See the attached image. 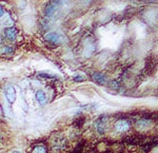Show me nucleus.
Masks as SVG:
<instances>
[{
	"label": "nucleus",
	"mask_w": 158,
	"mask_h": 153,
	"mask_svg": "<svg viewBox=\"0 0 158 153\" xmlns=\"http://www.w3.org/2000/svg\"><path fill=\"white\" fill-rule=\"evenodd\" d=\"M60 2H61V0H51V1L46 4V10H44L46 16H52L54 11H55V8L60 4Z\"/></svg>",
	"instance_id": "nucleus-1"
},
{
	"label": "nucleus",
	"mask_w": 158,
	"mask_h": 153,
	"mask_svg": "<svg viewBox=\"0 0 158 153\" xmlns=\"http://www.w3.org/2000/svg\"><path fill=\"white\" fill-rule=\"evenodd\" d=\"M130 129V124L124 119H120V121H116L115 124V130L119 133H123V132L128 131Z\"/></svg>",
	"instance_id": "nucleus-2"
},
{
	"label": "nucleus",
	"mask_w": 158,
	"mask_h": 153,
	"mask_svg": "<svg viewBox=\"0 0 158 153\" xmlns=\"http://www.w3.org/2000/svg\"><path fill=\"white\" fill-rule=\"evenodd\" d=\"M6 99L10 104H13L16 99V91H15V88L13 86H8L6 90Z\"/></svg>",
	"instance_id": "nucleus-3"
},
{
	"label": "nucleus",
	"mask_w": 158,
	"mask_h": 153,
	"mask_svg": "<svg viewBox=\"0 0 158 153\" xmlns=\"http://www.w3.org/2000/svg\"><path fill=\"white\" fill-rule=\"evenodd\" d=\"M4 34H6V37L8 38L10 41H13L15 40V38H16V30L13 29V27H8V29L4 30Z\"/></svg>",
	"instance_id": "nucleus-4"
},
{
	"label": "nucleus",
	"mask_w": 158,
	"mask_h": 153,
	"mask_svg": "<svg viewBox=\"0 0 158 153\" xmlns=\"http://www.w3.org/2000/svg\"><path fill=\"white\" fill-rule=\"evenodd\" d=\"M35 97H36V100H37L40 105H46V94H44V92L43 91H37L36 92V95H35Z\"/></svg>",
	"instance_id": "nucleus-5"
},
{
	"label": "nucleus",
	"mask_w": 158,
	"mask_h": 153,
	"mask_svg": "<svg viewBox=\"0 0 158 153\" xmlns=\"http://www.w3.org/2000/svg\"><path fill=\"white\" fill-rule=\"evenodd\" d=\"M93 78H94V80L96 81V82L100 83V85L105 82V76L103 75V74H100V73H95L93 75Z\"/></svg>",
	"instance_id": "nucleus-6"
},
{
	"label": "nucleus",
	"mask_w": 158,
	"mask_h": 153,
	"mask_svg": "<svg viewBox=\"0 0 158 153\" xmlns=\"http://www.w3.org/2000/svg\"><path fill=\"white\" fill-rule=\"evenodd\" d=\"M46 39L48 41H52V42H55V41L59 40V36L56 33H50L46 36Z\"/></svg>",
	"instance_id": "nucleus-7"
},
{
	"label": "nucleus",
	"mask_w": 158,
	"mask_h": 153,
	"mask_svg": "<svg viewBox=\"0 0 158 153\" xmlns=\"http://www.w3.org/2000/svg\"><path fill=\"white\" fill-rule=\"evenodd\" d=\"M96 129L100 134H103V132H105V123H103L101 119L96 123Z\"/></svg>",
	"instance_id": "nucleus-8"
},
{
	"label": "nucleus",
	"mask_w": 158,
	"mask_h": 153,
	"mask_svg": "<svg viewBox=\"0 0 158 153\" xmlns=\"http://www.w3.org/2000/svg\"><path fill=\"white\" fill-rule=\"evenodd\" d=\"M33 153H46V149L44 147H42V146H38V147H36L34 149Z\"/></svg>",
	"instance_id": "nucleus-9"
},
{
	"label": "nucleus",
	"mask_w": 158,
	"mask_h": 153,
	"mask_svg": "<svg viewBox=\"0 0 158 153\" xmlns=\"http://www.w3.org/2000/svg\"><path fill=\"white\" fill-rule=\"evenodd\" d=\"M2 15H3V10H2L1 8H0V17L2 16Z\"/></svg>",
	"instance_id": "nucleus-10"
},
{
	"label": "nucleus",
	"mask_w": 158,
	"mask_h": 153,
	"mask_svg": "<svg viewBox=\"0 0 158 153\" xmlns=\"http://www.w3.org/2000/svg\"><path fill=\"white\" fill-rule=\"evenodd\" d=\"M13 153H21V152H19V151H14Z\"/></svg>",
	"instance_id": "nucleus-11"
}]
</instances>
